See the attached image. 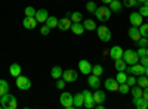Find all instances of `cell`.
I'll use <instances>...</instances> for the list:
<instances>
[{
	"label": "cell",
	"mask_w": 148,
	"mask_h": 109,
	"mask_svg": "<svg viewBox=\"0 0 148 109\" xmlns=\"http://www.w3.org/2000/svg\"><path fill=\"white\" fill-rule=\"evenodd\" d=\"M0 105L3 106V109H15L18 106V102L15 99V96H12L9 93L2 96V100H0Z\"/></svg>",
	"instance_id": "6da1fadb"
},
{
	"label": "cell",
	"mask_w": 148,
	"mask_h": 109,
	"mask_svg": "<svg viewBox=\"0 0 148 109\" xmlns=\"http://www.w3.org/2000/svg\"><path fill=\"white\" fill-rule=\"evenodd\" d=\"M93 14H95V16L99 19L101 22H107V21L110 19V16H111V9L104 5V6L96 7V10L93 12Z\"/></svg>",
	"instance_id": "7a4b0ae2"
},
{
	"label": "cell",
	"mask_w": 148,
	"mask_h": 109,
	"mask_svg": "<svg viewBox=\"0 0 148 109\" xmlns=\"http://www.w3.org/2000/svg\"><path fill=\"white\" fill-rule=\"evenodd\" d=\"M123 59H125V62L127 65H135V64L139 62V56H138L136 50H132V49L125 50V53H123Z\"/></svg>",
	"instance_id": "3957f363"
},
{
	"label": "cell",
	"mask_w": 148,
	"mask_h": 109,
	"mask_svg": "<svg viewBox=\"0 0 148 109\" xmlns=\"http://www.w3.org/2000/svg\"><path fill=\"white\" fill-rule=\"evenodd\" d=\"M59 103L67 109H73L74 108V96H71V93H68V91H64L59 96Z\"/></svg>",
	"instance_id": "277c9868"
},
{
	"label": "cell",
	"mask_w": 148,
	"mask_h": 109,
	"mask_svg": "<svg viewBox=\"0 0 148 109\" xmlns=\"http://www.w3.org/2000/svg\"><path fill=\"white\" fill-rule=\"evenodd\" d=\"M145 68L147 66H144L142 64H135V65H129L127 68H126V72L127 74H135V75H142V74H145Z\"/></svg>",
	"instance_id": "5b68a950"
},
{
	"label": "cell",
	"mask_w": 148,
	"mask_h": 109,
	"mask_svg": "<svg viewBox=\"0 0 148 109\" xmlns=\"http://www.w3.org/2000/svg\"><path fill=\"white\" fill-rule=\"evenodd\" d=\"M16 87L19 90H28L31 89V81L25 75H18L16 77Z\"/></svg>",
	"instance_id": "8992f818"
},
{
	"label": "cell",
	"mask_w": 148,
	"mask_h": 109,
	"mask_svg": "<svg viewBox=\"0 0 148 109\" xmlns=\"http://www.w3.org/2000/svg\"><path fill=\"white\" fill-rule=\"evenodd\" d=\"M96 30H98V37H99V40H102V41H110L111 40V31H110L108 27L101 25Z\"/></svg>",
	"instance_id": "52a82bcc"
},
{
	"label": "cell",
	"mask_w": 148,
	"mask_h": 109,
	"mask_svg": "<svg viewBox=\"0 0 148 109\" xmlns=\"http://www.w3.org/2000/svg\"><path fill=\"white\" fill-rule=\"evenodd\" d=\"M83 93V97H84V106L88 109H92L95 106V100H93V93L90 90H84Z\"/></svg>",
	"instance_id": "ba28073f"
},
{
	"label": "cell",
	"mask_w": 148,
	"mask_h": 109,
	"mask_svg": "<svg viewBox=\"0 0 148 109\" xmlns=\"http://www.w3.org/2000/svg\"><path fill=\"white\" fill-rule=\"evenodd\" d=\"M129 21L133 27H139L141 24H144V16L139 14V12H133V14L129 15Z\"/></svg>",
	"instance_id": "9c48e42d"
},
{
	"label": "cell",
	"mask_w": 148,
	"mask_h": 109,
	"mask_svg": "<svg viewBox=\"0 0 148 109\" xmlns=\"http://www.w3.org/2000/svg\"><path fill=\"white\" fill-rule=\"evenodd\" d=\"M79 68H80V72L84 75H89L92 74V65L89 60H86V59H82L80 62H79Z\"/></svg>",
	"instance_id": "30bf717a"
},
{
	"label": "cell",
	"mask_w": 148,
	"mask_h": 109,
	"mask_svg": "<svg viewBox=\"0 0 148 109\" xmlns=\"http://www.w3.org/2000/svg\"><path fill=\"white\" fill-rule=\"evenodd\" d=\"M62 78H64L67 83H74V81L79 78V75H77V72L74 71V69H65V71L62 72Z\"/></svg>",
	"instance_id": "8fae6325"
},
{
	"label": "cell",
	"mask_w": 148,
	"mask_h": 109,
	"mask_svg": "<svg viewBox=\"0 0 148 109\" xmlns=\"http://www.w3.org/2000/svg\"><path fill=\"white\" fill-rule=\"evenodd\" d=\"M37 24H39V22H37V19L34 16H25L24 21H22L24 28H27V30H34L37 27Z\"/></svg>",
	"instance_id": "7c38bea8"
},
{
	"label": "cell",
	"mask_w": 148,
	"mask_h": 109,
	"mask_svg": "<svg viewBox=\"0 0 148 109\" xmlns=\"http://www.w3.org/2000/svg\"><path fill=\"white\" fill-rule=\"evenodd\" d=\"M123 53H125V50H123L120 46H113L110 49V58L114 59V60L116 59H121L123 58Z\"/></svg>",
	"instance_id": "4fadbf2b"
},
{
	"label": "cell",
	"mask_w": 148,
	"mask_h": 109,
	"mask_svg": "<svg viewBox=\"0 0 148 109\" xmlns=\"http://www.w3.org/2000/svg\"><path fill=\"white\" fill-rule=\"evenodd\" d=\"M104 86L108 91H117L119 90V83L116 78H107L105 83H104Z\"/></svg>",
	"instance_id": "5bb4252c"
},
{
	"label": "cell",
	"mask_w": 148,
	"mask_h": 109,
	"mask_svg": "<svg viewBox=\"0 0 148 109\" xmlns=\"http://www.w3.org/2000/svg\"><path fill=\"white\" fill-rule=\"evenodd\" d=\"M71 24H73V21H71L70 18L58 19V28H59L61 31H67V30H70V28H71Z\"/></svg>",
	"instance_id": "9a60e30c"
},
{
	"label": "cell",
	"mask_w": 148,
	"mask_h": 109,
	"mask_svg": "<svg viewBox=\"0 0 148 109\" xmlns=\"http://www.w3.org/2000/svg\"><path fill=\"white\" fill-rule=\"evenodd\" d=\"M47 16H49V14H47L46 9H39V10H36V15H34V18L37 19V22H39V24L46 22Z\"/></svg>",
	"instance_id": "2e32d148"
},
{
	"label": "cell",
	"mask_w": 148,
	"mask_h": 109,
	"mask_svg": "<svg viewBox=\"0 0 148 109\" xmlns=\"http://www.w3.org/2000/svg\"><path fill=\"white\" fill-rule=\"evenodd\" d=\"M88 84H89V87H90V89L96 90L98 87L101 86V80H99V77H98V75L92 74V75H89V78H88Z\"/></svg>",
	"instance_id": "e0dca14e"
},
{
	"label": "cell",
	"mask_w": 148,
	"mask_h": 109,
	"mask_svg": "<svg viewBox=\"0 0 148 109\" xmlns=\"http://www.w3.org/2000/svg\"><path fill=\"white\" fill-rule=\"evenodd\" d=\"M127 34H129V39L133 40V41H138V40L142 37L141 32H139V28H138V27H133V25H132V28H129Z\"/></svg>",
	"instance_id": "ac0fdd59"
},
{
	"label": "cell",
	"mask_w": 148,
	"mask_h": 109,
	"mask_svg": "<svg viewBox=\"0 0 148 109\" xmlns=\"http://www.w3.org/2000/svg\"><path fill=\"white\" fill-rule=\"evenodd\" d=\"M105 99H107L105 91H102V90H99V89H96V91L93 93V100H95V103H96V105H98V103H104Z\"/></svg>",
	"instance_id": "d6986e66"
},
{
	"label": "cell",
	"mask_w": 148,
	"mask_h": 109,
	"mask_svg": "<svg viewBox=\"0 0 148 109\" xmlns=\"http://www.w3.org/2000/svg\"><path fill=\"white\" fill-rule=\"evenodd\" d=\"M133 106L136 109H147L148 100H145L144 97H133Z\"/></svg>",
	"instance_id": "ffe728a7"
},
{
	"label": "cell",
	"mask_w": 148,
	"mask_h": 109,
	"mask_svg": "<svg viewBox=\"0 0 148 109\" xmlns=\"http://www.w3.org/2000/svg\"><path fill=\"white\" fill-rule=\"evenodd\" d=\"M76 35H82L84 32V27H83V24L82 22H73L71 24V28H70Z\"/></svg>",
	"instance_id": "44dd1931"
},
{
	"label": "cell",
	"mask_w": 148,
	"mask_h": 109,
	"mask_svg": "<svg viewBox=\"0 0 148 109\" xmlns=\"http://www.w3.org/2000/svg\"><path fill=\"white\" fill-rule=\"evenodd\" d=\"M9 74L14 77V78H16L18 75H21V65L19 64H12L9 66Z\"/></svg>",
	"instance_id": "7402d4cb"
},
{
	"label": "cell",
	"mask_w": 148,
	"mask_h": 109,
	"mask_svg": "<svg viewBox=\"0 0 148 109\" xmlns=\"http://www.w3.org/2000/svg\"><path fill=\"white\" fill-rule=\"evenodd\" d=\"M84 106V97H83V93H77L74 94V108H82Z\"/></svg>",
	"instance_id": "603a6c76"
},
{
	"label": "cell",
	"mask_w": 148,
	"mask_h": 109,
	"mask_svg": "<svg viewBox=\"0 0 148 109\" xmlns=\"http://www.w3.org/2000/svg\"><path fill=\"white\" fill-rule=\"evenodd\" d=\"M83 27H84V30H88V31H93V30L98 28L96 27V22L93 19H84L83 21Z\"/></svg>",
	"instance_id": "cb8c5ba5"
},
{
	"label": "cell",
	"mask_w": 148,
	"mask_h": 109,
	"mask_svg": "<svg viewBox=\"0 0 148 109\" xmlns=\"http://www.w3.org/2000/svg\"><path fill=\"white\" fill-rule=\"evenodd\" d=\"M46 25L51 28V30H52V28H58V18H56V16H47Z\"/></svg>",
	"instance_id": "d4e9b609"
},
{
	"label": "cell",
	"mask_w": 148,
	"mask_h": 109,
	"mask_svg": "<svg viewBox=\"0 0 148 109\" xmlns=\"http://www.w3.org/2000/svg\"><path fill=\"white\" fill-rule=\"evenodd\" d=\"M114 66H116V69L117 71H126V68H127V64L125 62V59H116V64H114Z\"/></svg>",
	"instance_id": "484cf974"
},
{
	"label": "cell",
	"mask_w": 148,
	"mask_h": 109,
	"mask_svg": "<svg viewBox=\"0 0 148 109\" xmlns=\"http://www.w3.org/2000/svg\"><path fill=\"white\" fill-rule=\"evenodd\" d=\"M62 69H61L58 65H55L53 68H52V71H51V75H52V78H55V80H58V78H61L62 77Z\"/></svg>",
	"instance_id": "4316f807"
},
{
	"label": "cell",
	"mask_w": 148,
	"mask_h": 109,
	"mask_svg": "<svg viewBox=\"0 0 148 109\" xmlns=\"http://www.w3.org/2000/svg\"><path fill=\"white\" fill-rule=\"evenodd\" d=\"M136 84H138V86H141L142 89H145V87H148V77H147L145 74H142V75H139V77L136 78Z\"/></svg>",
	"instance_id": "83f0119b"
},
{
	"label": "cell",
	"mask_w": 148,
	"mask_h": 109,
	"mask_svg": "<svg viewBox=\"0 0 148 109\" xmlns=\"http://www.w3.org/2000/svg\"><path fill=\"white\" fill-rule=\"evenodd\" d=\"M116 80H117V83H119V84L126 83V80H127V72H126V71H117Z\"/></svg>",
	"instance_id": "f1b7e54d"
},
{
	"label": "cell",
	"mask_w": 148,
	"mask_h": 109,
	"mask_svg": "<svg viewBox=\"0 0 148 109\" xmlns=\"http://www.w3.org/2000/svg\"><path fill=\"white\" fill-rule=\"evenodd\" d=\"M121 2H119V0H111V3H110V9L111 12H120L121 10Z\"/></svg>",
	"instance_id": "f546056e"
},
{
	"label": "cell",
	"mask_w": 148,
	"mask_h": 109,
	"mask_svg": "<svg viewBox=\"0 0 148 109\" xmlns=\"http://www.w3.org/2000/svg\"><path fill=\"white\" fill-rule=\"evenodd\" d=\"M130 91H132V96L133 97H142V93H144V89L139 86V87H136V86H133V87H130Z\"/></svg>",
	"instance_id": "4dcf8cb0"
},
{
	"label": "cell",
	"mask_w": 148,
	"mask_h": 109,
	"mask_svg": "<svg viewBox=\"0 0 148 109\" xmlns=\"http://www.w3.org/2000/svg\"><path fill=\"white\" fill-rule=\"evenodd\" d=\"M9 93V84L6 80H0V96Z\"/></svg>",
	"instance_id": "1f68e13d"
},
{
	"label": "cell",
	"mask_w": 148,
	"mask_h": 109,
	"mask_svg": "<svg viewBox=\"0 0 148 109\" xmlns=\"http://www.w3.org/2000/svg\"><path fill=\"white\" fill-rule=\"evenodd\" d=\"M117 91H120L121 94H127L130 91V86L127 83H121V84H119V90Z\"/></svg>",
	"instance_id": "d6a6232c"
},
{
	"label": "cell",
	"mask_w": 148,
	"mask_h": 109,
	"mask_svg": "<svg viewBox=\"0 0 148 109\" xmlns=\"http://www.w3.org/2000/svg\"><path fill=\"white\" fill-rule=\"evenodd\" d=\"M96 7H98V5L95 3V0H88V3H86V10L93 14V12L96 10Z\"/></svg>",
	"instance_id": "836d02e7"
},
{
	"label": "cell",
	"mask_w": 148,
	"mask_h": 109,
	"mask_svg": "<svg viewBox=\"0 0 148 109\" xmlns=\"http://www.w3.org/2000/svg\"><path fill=\"white\" fill-rule=\"evenodd\" d=\"M70 19L73 21V22H82V19H83V15L80 14V12H73V14H70Z\"/></svg>",
	"instance_id": "e575fe53"
},
{
	"label": "cell",
	"mask_w": 148,
	"mask_h": 109,
	"mask_svg": "<svg viewBox=\"0 0 148 109\" xmlns=\"http://www.w3.org/2000/svg\"><path fill=\"white\" fill-rule=\"evenodd\" d=\"M102 72H104V68H102V65H99V64H96L95 66H92V74H95V75H102Z\"/></svg>",
	"instance_id": "d590c367"
},
{
	"label": "cell",
	"mask_w": 148,
	"mask_h": 109,
	"mask_svg": "<svg viewBox=\"0 0 148 109\" xmlns=\"http://www.w3.org/2000/svg\"><path fill=\"white\" fill-rule=\"evenodd\" d=\"M138 28H139V32H141L142 37H148V22L147 24H141Z\"/></svg>",
	"instance_id": "8d00e7d4"
},
{
	"label": "cell",
	"mask_w": 148,
	"mask_h": 109,
	"mask_svg": "<svg viewBox=\"0 0 148 109\" xmlns=\"http://www.w3.org/2000/svg\"><path fill=\"white\" fill-rule=\"evenodd\" d=\"M24 14H25V16H34L36 15V9L33 6H28L24 9Z\"/></svg>",
	"instance_id": "74e56055"
},
{
	"label": "cell",
	"mask_w": 148,
	"mask_h": 109,
	"mask_svg": "<svg viewBox=\"0 0 148 109\" xmlns=\"http://www.w3.org/2000/svg\"><path fill=\"white\" fill-rule=\"evenodd\" d=\"M65 84H67V81L61 77V78H58L56 80V89H59V90H62V89H65Z\"/></svg>",
	"instance_id": "f35d334b"
},
{
	"label": "cell",
	"mask_w": 148,
	"mask_h": 109,
	"mask_svg": "<svg viewBox=\"0 0 148 109\" xmlns=\"http://www.w3.org/2000/svg\"><path fill=\"white\" fill-rule=\"evenodd\" d=\"M123 6L133 7V6H138V2H136V0H123Z\"/></svg>",
	"instance_id": "ab89813d"
},
{
	"label": "cell",
	"mask_w": 148,
	"mask_h": 109,
	"mask_svg": "<svg viewBox=\"0 0 148 109\" xmlns=\"http://www.w3.org/2000/svg\"><path fill=\"white\" fill-rule=\"evenodd\" d=\"M136 43L139 47H148V37H141Z\"/></svg>",
	"instance_id": "60d3db41"
},
{
	"label": "cell",
	"mask_w": 148,
	"mask_h": 109,
	"mask_svg": "<svg viewBox=\"0 0 148 109\" xmlns=\"http://www.w3.org/2000/svg\"><path fill=\"white\" fill-rule=\"evenodd\" d=\"M126 83L129 84L130 87H133V86H136V78H135L133 75H127V80H126Z\"/></svg>",
	"instance_id": "b9f144b4"
},
{
	"label": "cell",
	"mask_w": 148,
	"mask_h": 109,
	"mask_svg": "<svg viewBox=\"0 0 148 109\" xmlns=\"http://www.w3.org/2000/svg\"><path fill=\"white\" fill-rule=\"evenodd\" d=\"M139 14H141L142 16H147V18H148V6L142 5V6L139 7Z\"/></svg>",
	"instance_id": "7bdbcfd3"
},
{
	"label": "cell",
	"mask_w": 148,
	"mask_h": 109,
	"mask_svg": "<svg viewBox=\"0 0 148 109\" xmlns=\"http://www.w3.org/2000/svg\"><path fill=\"white\" fill-rule=\"evenodd\" d=\"M49 32H51V28H49V27L46 25V24H45V25L40 28V34H42V35H47Z\"/></svg>",
	"instance_id": "ee69618b"
},
{
	"label": "cell",
	"mask_w": 148,
	"mask_h": 109,
	"mask_svg": "<svg viewBox=\"0 0 148 109\" xmlns=\"http://www.w3.org/2000/svg\"><path fill=\"white\" fill-rule=\"evenodd\" d=\"M139 64H142L144 66H148V56H147V55L139 58Z\"/></svg>",
	"instance_id": "f6af8a7d"
},
{
	"label": "cell",
	"mask_w": 148,
	"mask_h": 109,
	"mask_svg": "<svg viewBox=\"0 0 148 109\" xmlns=\"http://www.w3.org/2000/svg\"><path fill=\"white\" fill-rule=\"evenodd\" d=\"M145 49H147V47H139V49L136 50V53H138L139 58H141V56H145Z\"/></svg>",
	"instance_id": "bcb514c9"
},
{
	"label": "cell",
	"mask_w": 148,
	"mask_h": 109,
	"mask_svg": "<svg viewBox=\"0 0 148 109\" xmlns=\"http://www.w3.org/2000/svg\"><path fill=\"white\" fill-rule=\"evenodd\" d=\"M142 97H144L145 100H148V87H145V89H144V93H142Z\"/></svg>",
	"instance_id": "7dc6e473"
},
{
	"label": "cell",
	"mask_w": 148,
	"mask_h": 109,
	"mask_svg": "<svg viewBox=\"0 0 148 109\" xmlns=\"http://www.w3.org/2000/svg\"><path fill=\"white\" fill-rule=\"evenodd\" d=\"M102 3H105V5H110V3H111V0H102Z\"/></svg>",
	"instance_id": "c3c4849f"
},
{
	"label": "cell",
	"mask_w": 148,
	"mask_h": 109,
	"mask_svg": "<svg viewBox=\"0 0 148 109\" xmlns=\"http://www.w3.org/2000/svg\"><path fill=\"white\" fill-rule=\"evenodd\" d=\"M136 2H138V5H144V2H145V0H136Z\"/></svg>",
	"instance_id": "681fc988"
},
{
	"label": "cell",
	"mask_w": 148,
	"mask_h": 109,
	"mask_svg": "<svg viewBox=\"0 0 148 109\" xmlns=\"http://www.w3.org/2000/svg\"><path fill=\"white\" fill-rule=\"evenodd\" d=\"M145 75H147V77H148V66H147V68H145Z\"/></svg>",
	"instance_id": "f907efd6"
},
{
	"label": "cell",
	"mask_w": 148,
	"mask_h": 109,
	"mask_svg": "<svg viewBox=\"0 0 148 109\" xmlns=\"http://www.w3.org/2000/svg\"><path fill=\"white\" fill-rule=\"evenodd\" d=\"M144 5H145V6H148V0H145V2H144Z\"/></svg>",
	"instance_id": "816d5d0a"
},
{
	"label": "cell",
	"mask_w": 148,
	"mask_h": 109,
	"mask_svg": "<svg viewBox=\"0 0 148 109\" xmlns=\"http://www.w3.org/2000/svg\"><path fill=\"white\" fill-rule=\"evenodd\" d=\"M145 55L148 56V47H147V49H145Z\"/></svg>",
	"instance_id": "f5cc1de1"
},
{
	"label": "cell",
	"mask_w": 148,
	"mask_h": 109,
	"mask_svg": "<svg viewBox=\"0 0 148 109\" xmlns=\"http://www.w3.org/2000/svg\"><path fill=\"white\" fill-rule=\"evenodd\" d=\"M0 100H2V96H0Z\"/></svg>",
	"instance_id": "db71d44e"
},
{
	"label": "cell",
	"mask_w": 148,
	"mask_h": 109,
	"mask_svg": "<svg viewBox=\"0 0 148 109\" xmlns=\"http://www.w3.org/2000/svg\"><path fill=\"white\" fill-rule=\"evenodd\" d=\"M147 22H148V21H147Z\"/></svg>",
	"instance_id": "11a10c76"
}]
</instances>
